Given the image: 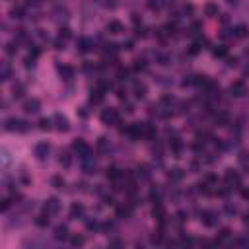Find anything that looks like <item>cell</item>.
Returning a JSON list of instances; mask_svg holds the SVG:
<instances>
[{
  "mask_svg": "<svg viewBox=\"0 0 249 249\" xmlns=\"http://www.w3.org/2000/svg\"><path fill=\"white\" fill-rule=\"evenodd\" d=\"M72 148H74V150L78 152V156L82 158V160L90 158V148H88V144H86L84 140H80V138H78V140H76L74 144H72Z\"/></svg>",
  "mask_w": 249,
  "mask_h": 249,
  "instance_id": "obj_2",
  "label": "cell"
},
{
  "mask_svg": "<svg viewBox=\"0 0 249 249\" xmlns=\"http://www.w3.org/2000/svg\"><path fill=\"white\" fill-rule=\"evenodd\" d=\"M226 53H228V49H226L224 45H220V47L214 49V57H226Z\"/></svg>",
  "mask_w": 249,
  "mask_h": 249,
  "instance_id": "obj_25",
  "label": "cell"
},
{
  "mask_svg": "<svg viewBox=\"0 0 249 249\" xmlns=\"http://www.w3.org/2000/svg\"><path fill=\"white\" fill-rule=\"evenodd\" d=\"M97 150H99V152H105V150H107V142H105V138H99V142H97Z\"/></svg>",
  "mask_w": 249,
  "mask_h": 249,
  "instance_id": "obj_31",
  "label": "cell"
},
{
  "mask_svg": "<svg viewBox=\"0 0 249 249\" xmlns=\"http://www.w3.org/2000/svg\"><path fill=\"white\" fill-rule=\"evenodd\" d=\"M228 2H230V4H238V2H239V0H228Z\"/></svg>",
  "mask_w": 249,
  "mask_h": 249,
  "instance_id": "obj_51",
  "label": "cell"
},
{
  "mask_svg": "<svg viewBox=\"0 0 249 249\" xmlns=\"http://www.w3.org/2000/svg\"><path fill=\"white\" fill-rule=\"evenodd\" d=\"M51 183H53L57 189H62L64 187V179L62 177H53V179H51Z\"/></svg>",
  "mask_w": 249,
  "mask_h": 249,
  "instance_id": "obj_26",
  "label": "cell"
},
{
  "mask_svg": "<svg viewBox=\"0 0 249 249\" xmlns=\"http://www.w3.org/2000/svg\"><path fill=\"white\" fill-rule=\"evenodd\" d=\"M24 109H25V113H37L39 111V101L37 99H29L24 103Z\"/></svg>",
  "mask_w": 249,
  "mask_h": 249,
  "instance_id": "obj_6",
  "label": "cell"
},
{
  "mask_svg": "<svg viewBox=\"0 0 249 249\" xmlns=\"http://www.w3.org/2000/svg\"><path fill=\"white\" fill-rule=\"evenodd\" d=\"M230 92H232V96H236V97H241L245 93V84L243 82H233L230 86Z\"/></svg>",
  "mask_w": 249,
  "mask_h": 249,
  "instance_id": "obj_4",
  "label": "cell"
},
{
  "mask_svg": "<svg viewBox=\"0 0 249 249\" xmlns=\"http://www.w3.org/2000/svg\"><path fill=\"white\" fill-rule=\"evenodd\" d=\"M101 101H103V92H101V90L92 92V96H90V103H93V105H99Z\"/></svg>",
  "mask_w": 249,
  "mask_h": 249,
  "instance_id": "obj_10",
  "label": "cell"
},
{
  "mask_svg": "<svg viewBox=\"0 0 249 249\" xmlns=\"http://www.w3.org/2000/svg\"><path fill=\"white\" fill-rule=\"evenodd\" d=\"M233 31H236V33H233L236 37H243V35H245V27H243V25H239V27L233 29Z\"/></svg>",
  "mask_w": 249,
  "mask_h": 249,
  "instance_id": "obj_33",
  "label": "cell"
},
{
  "mask_svg": "<svg viewBox=\"0 0 249 249\" xmlns=\"http://www.w3.org/2000/svg\"><path fill=\"white\" fill-rule=\"evenodd\" d=\"M238 61H236V58H228V64H230V66H233V64H236Z\"/></svg>",
  "mask_w": 249,
  "mask_h": 249,
  "instance_id": "obj_49",
  "label": "cell"
},
{
  "mask_svg": "<svg viewBox=\"0 0 249 249\" xmlns=\"http://www.w3.org/2000/svg\"><path fill=\"white\" fill-rule=\"evenodd\" d=\"M55 123H57L58 130H66L68 129V119L64 115H55Z\"/></svg>",
  "mask_w": 249,
  "mask_h": 249,
  "instance_id": "obj_8",
  "label": "cell"
},
{
  "mask_svg": "<svg viewBox=\"0 0 249 249\" xmlns=\"http://www.w3.org/2000/svg\"><path fill=\"white\" fill-rule=\"evenodd\" d=\"M51 124H53V121H51V119H41L39 121V129L41 130H51Z\"/></svg>",
  "mask_w": 249,
  "mask_h": 249,
  "instance_id": "obj_22",
  "label": "cell"
},
{
  "mask_svg": "<svg viewBox=\"0 0 249 249\" xmlns=\"http://www.w3.org/2000/svg\"><path fill=\"white\" fill-rule=\"evenodd\" d=\"M158 61H160V64H167L170 57H167V55H158Z\"/></svg>",
  "mask_w": 249,
  "mask_h": 249,
  "instance_id": "obj_41",
  "label": "cell"
},
{
  "mask_svg": "<svg viewBox=\"0 0 249 249\" xmlns=\"http://www.w3.org/2000/svg\"><path fill=\"white\" fill-rule=\"evenodd\" d=\"M123 47L127 49V51H130V49H134V43L133 41H127V43H123Z\"/></svg>",
  "mask_w": 249,
  "mask_h": 249,
  "instance_id": "obj_43",
  "label": "cell"
},
{
  "mask_svg": "<svg viewBox=\"0 0 249 249\" xmlns=\"http://www.w3.org/2000/svg\"><path fill=\"white\" fill-rule=\"evenodd\" d=\"M175 29H177V25H175V24H171V21H170V24H167V25L164 27V31H165L167 35H171V33H175Z\"/></svg>",
  "mask_w": 249,
  "mask_h": 249,
  "instance_id": "obj_29",
  "label": "cell"
},
{
  "mask_svg": "<svg viewBox=\"0 0 249 249\" xmlns=\"http://www.w3.org/2000/svg\"><path fill=\"white\" fill-rule=\"evenodd\" d=\"M90 49H92L90 39H80V51H82V53H86V51H90Z\"/></svg>",
  "mask_w": 249,
  "mask_h": 249,
  "instance_id": "obj_21",
  "label": "cell"
},
{
  "mask_svg": "<svg viewBox=\"0 0 249 249\" xmlns=\"http://www.w3.org/2000/svg\"><path fill=\"white\" fill-rule=\"evenodd\" d=\"M148 8H150V10H160V8H162V2H160V0H150V2H148Z\"/></svg>",
  "mask_w": 249,
  "mask_h": 249,
  "instance_id": "obj_28",
  "label": "cell"
},
{
  "mask_svg": "<svg viewBox=\"0 0 249 249\" xmlns=\"http://www.w3.org/2000/svg\"><path fill=\"white\" fill-rule=\"evenodd\" d=\"M55 45H57L55 49H58V51H61V49H64V41H57V43H55Z\"/></svg>",
  "mask_w": 249,
  "mask_h": 249,
  "instance_id": "obj_46",
  "label": "cell"
},
{
  "mask_svg": "<svg viewBox=\"0 0 249 249\" xmlns=\"http://www.w3.org/2000/svg\"><path fill=\"white\" fill-rule=\"evenodd\" d=\"M199 43H195V45H191V49H189V55H197V53H199Z\"/></svg>",
  "mask_w": 249,
  "mask_h": 249,
  "instance_id": "obj_40",
  "label": "cell"
},
{
  "mask_svg": "<svg viewBox=\"0 0 249 249\" xmlns=\"http://www.w3.org/2000/svg\"><path fill=\"white\" fill-rule=\"evenodd\" d=\"M133 21H134V24H138V21H140V18H138V14H133Z\"/></svg>",
  "mask_w": 249,
  "mask_h": 249,
  "instance_id": "obj_48",
  "label": "cell"
},
{
  "mask_svg": "<svg viewBox=\"0 0 249 249\" xmlns=\"http://www.w3.org/2000/svg\"><path fill=\"white\" fill-rule=\"evenodd\" d=\"M45 210L49 212V214H51V212H53V214H55V212H58V201L55 199V197L47 201V204H45Z\"/></svg>",
  "mask_w": 249,
  "mask_h": 249,
  "instance_id": "obj_11",
  "label": "cell"
},
{
  "mask_svg": "<svg viewBox=\"0 0 249 249\" xmlns=\"http://www.w3.org/2000/svg\"><path fill=\"white\" fill-rule=\"evenodd\" d=\"M101 121H103L105 124H115V123H121V121H119V113H117L115 109H111V107H109L107 111H103V113H101Z\"/></svg>",
  "mask_w": 249,
  "mask_h": 249,
  "instance_id": "obj_1",
  "label": "cell"
},
{
  "mask_svg": "<svg viewBox=\"0 0 249 249\" xmlns=\"http://www.w3.org/2000/svg\"><path fill=\"white\" fill-rule=\"evenodd\" d=\"M70 216H72V218L84 216V206H82V204H72V208H70Z\"/></svg>",
  "mask_w": 249,
  "mask_h": 249,
  "instance_id": "obj_14",
  "label": "cell"
},
{
  "mask_svg": "<svg viewBox=\"0 0 249 249\" xmlns=\"http://www.w3.org/2000/svg\"><path fill=\"white\" fill-rule=\"evenodd\" d=\"M204 12H206V16H210V18H214L216 14H218V6L210 2V4H206V6H204Z\"/></svg>",
  "mask_w": 249,
  "mask_h": 249,
  "instance_id": "obj_18",
  "label": "cell"
},
{
  "mask_svg": "<svg viewBox=\"0 0 249 249\" xmlns=\"http://www.w3.org/2000/svg\"><path fill=\"white\" fill-rule=\"evenodd\" d=\"M62 37H64V39L70 37V29H68V27H61V39H62Z\"/></svg>",
  "mask_w": 249,
  "mask_h": 249,
  "instance_id": "obj_36",
  "label": "cell"
},
{
  "mask_svg": "<svg viewBox=\"0 0 249 249\" xmlns=\"http://www.w3.org/2000/svg\"><path fill=\"white\" fill-rule=\"evenodd\" d=\"M66 238H68L66 226H57L55 228V239H66Z\"/></svg>",
  "mask_w": 249,
  "mask_h": 249,
  "instance_id": "obj_9",
  "label": "cell"
},
{
  "mask_svg": "<svg viewBox=\"0 0 249 249\" xmlns=\"http://www.w3.org/2000/svg\"><path fill=\"white\" fill-rule=\"evenodd\" d=\"M138 175H140L142 179H148L150 177V167L148 165H140L138 167Z\"/></svg>",
  "mask_w": 249,
  "mask_h": 249,
  "instance_id": "obj_20",
  "label": "cell"
},
{
  "mask_svg": "<svg viewBox=\"0 0 249 249\" xmlns=\"http://www.w3.org/2000/svg\"><path fill=\"white\" fill-rule=\"evenodd\" d=\"M35 224H37L39 228H45V226H49V212L45 210V214L37 216V220H35Z\"/></svg>",
  "mask_w": 249,
  "mask_h": 249,
  "instance_id": "obj_15",
  "label": "cell"
},
{
  "mask_svg": "<svg viewBox=\"0 0 249 249\" xmlns=\"http://www.w3.org/2000/svg\"><path fill=\"white\" fill-rule=\"evenodd\" d=\"M144 93H146V86L140 84V82H136V84H134V96L140 99V97H144Z\"/></svg>",
  "mask_w": 249,
  "mask_h": 249,
  "instance_id": "obj_16",
  "label": "cell"
},
{
  "mask_svg": "<svg viewBox=\"0 0 249 249\" xmlns=\"http://www.w3.org/2000/svg\"><path fill=\"white\" fill-rule=\"evenodd\" d=\"M49 150H51V146H49L47 142H41V144H37V148H35V154H37L39 160H43V158L49 154Z\"/></svg>",
  "mask_w": 249,
  "mask_h": 249,
  "instance_id": "obj_5",
  "label": "cell"
},
{
  "mask_svg": "<svg viewBox=\"0 0 249 249\" xmlns=\"http://www.w3.org/2000/svg\"><path fill=\"white\" fill-rule=\"evenodd\" d=\"M117 76H119V80H127V76H129V70H127V68H119Z\"/></svg>",
  "mask_w": 249,
  "mask_h": 249,
  "instance_id": "obj_32",
  "label": "cell"
},
{
  "mask_svg": "<svg viewBox=\"0 0 249 249\" xmlns=\"http://www.w3.org/2000/svg\"><path fill=\"white\" fill-rule=\"evenodd\" d=\"M134 35H136V37H146V29H144V27H136Z\"/></svg>",
  "mask_w": 249,
  "mask_h": 249,
  "instance_id": "obj_39",
  "label": "cell"
},
{
  "mask_svg": "<svg viewBox=\"0 0 249 249\" xmlns=\"http://www.w3.org/2000/svg\"><path fill=\"white\" fill-rule=\"evenodd\" d=\"M177 218H179L181 222H183V220H187V212H183V210H181V212H177Z\"/></svg>",
  "mask_w": 249,
  "mask_h": 249,
  "instance_id": "obj_45",
  "label": "cell"
},
{
  "mask_svg": "<svg viewBox=\"0 0 249 249\" xmlns=\"http://www.w3.org/2000/svg\"><path fill=\"white\" fill-rule=\"evenodd\" d=\"M107 29L111 33H121L123 31V24H121V21H117V20H113V21H109V24H107Z\"/></svg>",
  "mask_w": 249,
  "mask_h": 249,
  "instance_id": "obj_12",
  "label": "cell"
},
{
  "mask_svg": "<svg viewBox=\"0 0 249 249\" xmlns=\"http://www.w3.org/2000/svg\"><path fill=\"white\" fill-rule=\"evenodd\" d=\"M241 195H243V199H249V191H241Z\"/></svg>",
  "mask_w": 249,
  "mask_h": 249,
  "instance_id": "obj_50",
  "label": "cell"
},
{
  "mask_svg": "<svg viewBox=\"0 0 249 249\" xmlns=\"http://www.w3.org/2000/svg\"><path fill=\"white\" fill-rule=\"evenodd\" d=\"M226 238H230V230H228V228L220 230V239H218V241H222V239H226Z\"/></svg>",
  "mask_w": 249,
  "mask_h": 249,
  "instance_id": "obj_38",
  "label": "cell"
},
{
  "mask_svg": "<svg viewBox=\"0 0 249 249\" xmlns=\"http://www.w3.org/2000/svg\"><path fill=\"white\" fill-rule=\"evenodd\" d=\"M162 101H164V103H173L175 99H173L171 96H164V97H162Z\"/></svg>",
  "mask_w": 249,
  "mask_h": 249,
  "instance_id": "obj_44",
  "label": "cell"
},
{
  "mask_svg": "<svg viewBox=\"0 0 249 249\" xmlns=\"http://www.w3.org/2000/svg\"><path fill=\"white\" fill-rule=\"evenodd\" d=\"M226 121H228V113H218V115H216V123L224 124Z\"/></svg>",
  "mask_w": 249,
  "mask_h": 249,
  "instance_id": "obj_30",
  "label": "cell"
},
{
  "mask_svg": "<svg viewBox=\"0 0 249 249\" xmlns=\"http://www.w3.org/2000/svg\"><path fill=\"white\" fill-rule=\"evenodd\" d=\"M171 150H173V154H181L183 144H181L179 138H173V140H171Z\"/></svg>",
  "mask_w": 249,
  "mask_h": 249,
  "instance_id": "obj_19",
  "label": "cell"
},
{
  "mask_svg": "<svg viewBox=\"0 0 249 249\" xmlns=\"http://www.w3.org/2000/svg\"><path fill=\"white\" fill-rule=\"evenodd\" d=\"M70 241H72V245H82V243H84V238H80V236H74V238H72Z\"/></svg>",
  "mask_w": 249,
  "mask_h": 249,
  "instance_id": "obj_37",
  "label": "cell"
},
{
  "mask_svg": "<svg viewBox=\"0 0 249 249\" xmlns=\"http://www.w3.org/2000/svg\"><path fill=\"white\" fill-rule=\"evenodd\" d=\"M14 51H16V49H14V45H8V49H6V53H8V55H14Z\"/></svg>",
  "mask_w": 249,
  "mask_h": 249,
  "instance_id": "obj_47",
  "label": "cell"
},
{
  "mask_svg": "<svg viewBox=\"0 0 249 249\" xmlns=\"http://www.w3.org/2000/svg\"><path fill=\"white\" fill-rule=\"evenodd\" d=\"M58 162H61V165L68 167L70 165V156H68V154H61V160H58Z\"/></svg>",
  "mask_w": 249,
  "mask_h": 249,
  "instance_id": "obj_27",
  "label": "cell"
},
{
  "mask_svg": "<svg viewBox=\"0 0 249 249\" xmlns=\"http://www.w3.org/2000/svg\"><path fill=\"white\" fill-rule=\"evenodd\" d=\"M181 177H183V171H181V170H171V171H170V179L179 181Z\"/></svg>",
  "mask_w": 249,
  "mask_h": 249,
  "instance_id": "obj_23",
  "label": "cell"
},
{
  "mask_svg": "<svg viewBox=\"0 0 249 249\" xmlns=\"http://www.w3.org/2000/svg\"><path fill=\"white\" fill-rule=\"evenodd\" d=\"M201 220L204 222V226H214L218 222V216L212 210H204V212H201Z\"/></svg>",
  "mask_w": 249,
  "mask_h": 249,
  "instance_id": "obj_3",
  "label": "cell"
},
{
  "mask_svg": "<svg viewBox=\"0 0 249 249\" xmlns=\"http://www.w3.org/2000/svg\"><path fill=\"white\" fill-rule=\"evenodd\" d=\"M12 18H24V10H21V8H14L12 10Z\"/></svg>",
  "mask_w": 249,
  "mask_h": 249,
  "instance_id": "obj_34",
  "label": "cell"
},
{
  "mask_svg": "<svg viewBox=\"0 0 249 249\" xmlns=\"http://www.w3.org/2000/svg\"><path fill=\"white\" fill-rule=\"evenodd\" d=\"M21 93H24V88H21V86L14 88V96H16V97H21Z\"/></svg>",
  "mask_w": 249,
  "mask_h": 249,
  "instance_id": "obj_42",
  "label": "cell"
},
{
  "mask_svg": "<svg viewBox=\"0 0 249 249\" xmlns=\"http://www.w3.org/2000/svg\"><path fill=\"white\" fill-rule=\"evenodd\" d=\"M58 72H61V76L64 80H70L72 76H74V70H72L70 66H66V64H64V66H58Z\"/></svg>",
  "mask_w": 249,
  "mask_h": 249,
  "instance_id": "obj_13",
  "label": "cell"
},
{
  "mask_svg": "<svg viewBox=\"0 0 249 249\" xmlns=\"http://www.w3.org/2000/svg\"><path fill=\"white\" fill-rule=\"evenodd\" d=\"M130 216V206H119L117 208V218H129Z\"/></svg>",
  "mask_w": 249,
  "mask_h": 249,
  "instance_id": "obj_17",
  "label": "cell"
},
{
  "mask_svg": "<svg viewBox=\"0 0 249 249\" xmlns=\"http://www.w3.org/2000/svg\"><path fill=\"white\" fill-rule=\"evenodd\" d=\"M86 228H88V230H90V232H92V230H93V232H96V230L99 228V226H97V222H96V220H93V222L90 220V222H88V224H86Z\"/></svg>",
  "mask_w": 249,
  "mask_h": 249,
  "instance_id": "obj_35",
  "label": "cell"
},
{
  "mask_svg": "<svg viewBox=\"0 0 249 249\" xmlns=\"http://www.w3.org/2000/svg\"><path fill=\"white\" fill-rule=\"evenodd\" d=\"M226 181H228L230 185H236V187H239V183H241L239 175L236 171H232V170H228V173H226Z\"/></svg>",
  "mask_w": 249,
  "mask_h": 249,
  "instance_id": "obj_7",
  "label": "cell"
},
{
  "mask_svg": "<svg viewBox=\"0 0 249 249\" xmlns=\"http://www.w3.org/2000/svg\"><path fill=\"white\" fill-rule=\"evenodd\" d=\"M146 68V61H144V58H136V61H134V70L138 72V70H144Z\"/></svg>",
  "mask_w": 249,
  "mask_h": 249,
  "instance_id": "obj_24",
  "label": "cell"
}]
</instances>
